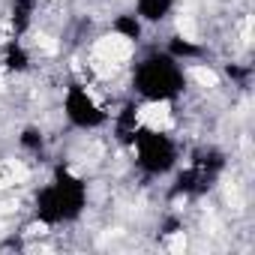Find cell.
Instances as JSON below:
<instances>
[{"instance_id":"1","label":"cell","mask_w":255,"mask_h":255,"mask_svg":"<svg viewBox=\"0 0 255 255\" xmlns=\"http://www.w3.org/2000/svg\"><path fill=\"white\" fill-rule=\"evenodd\" d=\"M87 207V183L81 174H75L66 162H57L51 171V180L36 192L33 198V216L45 225H69L75 222Z\"/></svg>"},{"instance_id":"2","label":"cell","mask_w":255,"mask_h":255,"mask_svg":"<svg viewBox=\"0 0 255 255\" xmlns=\"http://www.w3.org/2000/svg\"><path fill=\"white\" fill-rule=\"evenodd\" d=\"M132 90L144 102H174L186 90V72L165 48L150 51L132 69Z\"/></svg>"},{"instance_id":"3","label":"cell","mask_w":255,"mask_h":255,"mask_svg":"<svg viewBox=\"0 0 255 255\" xmlns=\"http://www.w3.org/2000/svg\"><path fill=\"white\" fill-rule=\"evenodd\" d=\"M225 171V153L219 147H198L189 156V165L183 171H177L174 186H171V198H201L207 195L219 174Z\"/></svg>"},{"instance_id":"4","label":"cell","mask_w":255,"mask_h":255,"mask_svg":"<svg viewBox=\"0 0 255 255\" xmlns=\"http://www.w3.org/2000/svg\"><path fill=\"white\" fill-rule=\"evenodd\" d=\"M132 150H135V165L147 177H162V174L174 171L177 159H180L177 141L165 129H150V126H141L135 132Z\"/></svg>"},{"instance_id":"5","label":"cell","mask_w":255,"mask_h":255,"mask_svg":"<svg viewBox=\"0 0 255 255\" xmlns=\"http://www.w3.org/2000/svg\"><path fill=\"white\" fill-rule=\"evenodd\" d=\"M63 117L69 120V126L75 129H99V126L108 123V111H102V105L87 93V87L81 84H69L63 93Z\"/></svg>"},{"instance_id":"6","label":"cell","mask_w":255,"mask_h":255,"mask_svg":"<svg viewBox=\"0 0 255 255\" xmlns=\"http://www.w3.org/2000/svg\"><path fill=\"white\" fill-rule=\"evenodd\" d=\"M141 129V120H138V102H123L120 105V111L114 114V135H117V141L120 144H129L132 147V138H135V132Z\"/></svg>"},{"instance_id":"7","label":"cell","mask_w":255,"mask_h":255,"mask_svg":"<svg viewBox=\"0 0 255 255\" xmlns=\"http://www.w3.org/2000/svg\"><path fill=\"white\" fill-rule=\"evenodd\" d=\"M174 0H135V15L144 24H159L171 15Z\"/></svg>"},{"instance_id":"8","label":"cell","mask_w":255,"mask_h":255,"mask_svg":"<svg viewBox=\"0 0 255 255\" xmlns=\"http://www.w3.org/2000/svg\"><path fill=\"white\" fill-rule=\"evenodd\" d=\"M111 30H114L120 39H126V42H141V36H144V21H141L135 12H120V15L111 21Z\"/></svg>"},{"instance_id":"9","label":"cell","mask_w":255,"mask_h":255,"mask_svg":"<svg viewBox=\"0 0 255 255\" xmlns=\"http://www.w3.org/2000/svg\"><path fill=\"white\" fill-rule=\"evenodd\" d=\"M3 66H6L9 72H15V75L30 69V54H27V48L21 45L18 36H12V39L3 45Z\"/></svg>"},{"instance_id":"10","label":"cell","mask_w":255,"mask_h":255,"mask_svg":"<svg viewBox=\"0 0 255 255\" xmlns=\"http://www.w3.org/2000/svg\"><path fill=\"white\" fill-rule=\"evenodd\" d=\"M165 51H168L177 63H189V60L204 57V45H198V42H192V39H186V36H171L168 45H165Z\"/></svg>"},{"instance_id":"11","label":"cell","mask_w":255,"mask_h":255,"mask_svg":"<svg viewBox=\"0 0 255 255\" xmlns=\"http://www.w3.org/2000/svg\"><path fill=\"white\" fill-rule=\"evenodd\" d=\"M33 9H36V0H12V9H9V18H12V33L21 39L33 21Z\"/></svg>"},{"instance_id":"12","label":"cell","mask_w":255,"mask_h":255,"mask_svg":"<svg viewBox=\"0 0 255 255\" xmlns=\"http://www.w3.org/2000/svg\"><path fill=\"white\" fill-rule=\"evenodd\" d=\"M18 144L27 153H42L45 150V132L39 129V126H24L21 135H18Z\"/></svg>"},{"instance_id":"13","label":"cell","mask_w":255,"mask_h":255,"mask_svg":"<svg viewBox=\"0 0 255 255\" xmlns=\"http://www.w3.org/2000/svg\"><path fill=\"white\" fill-rule=\"evenodd\" d=\"M225 75H228L231 81H237L240 87H246V84H249L252 69H249V66H240V63H228V66H225Z\"/></svg>"},{"instance_id":"14","label":"cell","mask_w":255,"mask_h":255,"mask_svg":"<svg viewBox=\"0 0 255 255\" xmlns=\"http://www.w3.org/2000/svg\"><path fill=\"white\" fill-rule=\"evenodd\" d=\"M180 228H183V222H180L177 216H165L162 225H159V234H177Z\"/></svg>"}]
</instances>
